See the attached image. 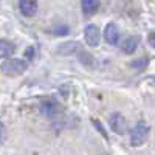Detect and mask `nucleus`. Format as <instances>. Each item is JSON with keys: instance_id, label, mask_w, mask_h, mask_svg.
<instances>
[{"instance_id": "ddd939ff", "label": "nucleus", "mask_w": 155, "mask_h": 155, "mask_svg": "<svg viewBox=\"0 0 155 155\" xmlns=\"http://www.w3.org/2000/svg\"><path fill=\"white\" fill-rule=\"evenodd\" d=\"M147 64H149V61H147L146 58H143V59H137V61H134V62H132V67L137 68V70H144V68L147 67Z\"/></svg>"}, {"instance_id": "7ed1b4c3", "label": "nucleus", "mask_w": 155, "mask_h": 155, "mask_svg": "<svg viewBox=\"0 0 155 155\" xmlns=\"http://www.w3.org/2000/svg\"><path fill=\"white\" fill-rule=\"evenodd\" d=\"M109 124H110V129L115 132V134H118V135H124L126 130H127V123H126V118L118 113V112H115L110 115V118H109Z\"/></svg>"}, {"instance_id": "4468645a", "label": "nucleus", "mask_w": 155, "mask_h": 155, "mask_svg": "<svg viewBox=\"0 0 155 155\" xmlns=\"http://www.w3.org/2000/svg\"><path fill=\"white\" fill-rule=\"evenodd\" d=\"M79 59H81V62L82 64H85V65L87 67H90V65H93V58L92 56H88L87 53H85V51H82V50H79Z\"/></svg>"}, {"instance_id": "1a4fd4ad", "label": "nucleus", "mask_w": 155, "mask_h": 155, "mask_svg": "<svg viewBox=\"0 0 155 155\" xmlns=\"http://www.w3.org/2000/svg\"><path fill=\"white\" fill-rule=\"evenodd\" d=\"M81 8L85 16H93L99 9V0H81Z\"/></svg>"}, {"instance_id": "6e6552de", "label": "nucleus", "mask_w": 155, "mask_h": 155, "mask_svg": "<svg viewBox=\"0 0 155 155\" xmlns=\"http://www.w3.org/2000/svg\"><path fill=\"white\" fill-rule=\"evenodd\" d=\"M81 50V45L79 42H74V41H70V42H65V44H61L58 47V53L59 54H73V53H78V51Z\"/></svg>"}, {"instance_id": "f8f14e48", "label": "nucleus", "mask_w": 155, "mask_h": 155, "mask_svg": "<svg viewBox=\"0 0 155 155\" xmlns=\"http://www.w3.org/2000/svg\"><path fill=\"white\" fill-rule=\"evenodd\" d=\"M53 33L56 36H65L68 33V27H67V25H64V23H58L56 27H53Z\"/></svg>"}, {"instance_id": "0eeeda50", "label": "nucleus", "mask_w": 155, "mask_h": 155, "mask_svg": "<svg viewBox=\"0 0 155 155\" xmlns=\"http://www.w3.org/2000/svg\"><path fill=\"white\" fill-rule=\"evenodd\" d=\"M104 39L109 45H116L120 42V28L113 22L107 23L104 28Z\"/></svg>"}, {"instance_id": "f03ea898", "label": "nucleus", "mask_w": 155, "mask_h": 155, "mask_svg": "<svg viewBox=\"0 0 155 155\" xmlns=\"http://www.w3.org/2000/svg\"><path fill=\"white\" fill-rule=\"evenodd\" d=\"M149 134H150V129L146 123H143V121L137 123L130 130V144L135 147L144 144L146 140L149 138Z\"/></svg>"}, {"instance_id": "423d86ee", "label": "nucleus", "mask_w": 155, "mask_h": 155, "mask_svg": "<svg viewBox=\"0 0 155 155\" xmlns=\"http://www.w3.org/2000/svg\"><path fill=\"white\" fill-rule=\"evenodd\" d=\"M19 9L25 17H33L37 14L39 3L37 0H19Z\"/></svg>"}, {"instance_id": "9b49d317", "label": "nucleus", "mask_w": 155, "mask_h": 155, "mask_svg": "<svg viewBox=\"0 0 155 155\" xmlns=\"http://www.w3.org/2000/svg\"><path fill=\"white\" fill-rule=\"evenodd\" d=\"M14 51H16L14 44H11L9 41H5V39H0V58L2 59L11 58Z\"/></svg>"}, {"instance_id": "39448f33", "label": "nucleus", "mask_w": 155, "mask_h": 155, "mask_svg": "<svg viewBox=\"0 0 155 155\" xmlns=\"http://www.w3.org/2000/svg\"><path fill=\"white\" fill-rule=\"evenodd\" d=\"M41 112L45 116H56L61 112V106L54 98H47L41 102Z\"/></svg>"}, {"instance_id": "dca6fc26", "label": "nucleus", "mask_w": 155, "mask_h": 155, "mask_svg": "<svg viewBox=\"0 0 155 155\" xmlns=\"http://www.w3.org/2000/svg\"><path fill=\"white\" fill-rule=\"evenodd\" d=\"M3 140H5V126L0 123V143H2Z\"/></svg>"}, {"instance_id": "9d476101", "label": "nucleus", "mask_w": 155, "mask_h": 155, "mask_svg": "<svg viewBox=\"0 0 155 155\" xmlns=\"http://www.w3.org/2000/svg\"><path fill=\"white\" fill-rule=\"evenodd\" d=\"M138 45H140V37L138 36H129L123 42V51L127 54H132V53H135Z\"/></svg>"}, {"instance_id": "20e7f679", "label": "nucleus", "mask_w": 155, "mask_h": 155, "mask_svg": "<svg viewBox=\"0 0 155 155\" xmlns=\"http://www.w3.org/2000/svg\"><path fill=\"white\" fill-rule=\"evenodd\" d=\"M84 37H85V42L88 47H98L101 42V31L96 25L90 23L84 28Z\"/></svg>"}, {"instance_id": "f257e3e1", "label": "nucleus", "mask_w": 155, "mask_h": 155, "mask_svg": "<svg viewBox=\"0 0 155 155\" xmlns=\"http://www.w3.org/2000/svg\"><path fill=\"white\" fill-rule=\"evenodd\" d=\"M27 68H28L27 61L17 59V58L6 59V61L2 62V65H0V70H2V73L6 74V76H19V74L27 71Z\"/></svg>"}, {"instance_id": "2eb2a0df", "label": "nucleus", "mask_w": 155, "mask_h": 155, "mask_svg": "<svg viewBox=\"0 0 155 155\" xmlns=\"http://www.w3.org/2000/svg\"><path fill=\"white\" fill-rule=\"evenodd\" d=\"M25 56H27V59H33V58H34V48L30 47L27 51H25Z\"/></svg>"}]
</instances>
